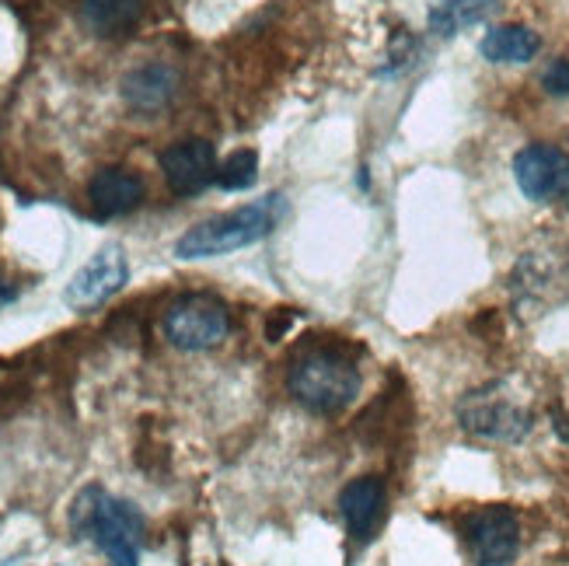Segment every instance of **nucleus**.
<instances>
[{
	"label": "nucleus",
	"instance_id": "f257e3e1",
	"mask_svg": "<svg viewBox=\"0 0 569 566\" xmlns=\"http://www.w3.org/2000/svg\"><path fill=\"white\" fill-rule=\"evenodd\" d=\"M70 528L102 553L109 566H140L147 522L130 500L112 497L102 486H84L70 504Z\"/></svg>",
	"mask_w": 569,
	"mask_h": 566
},
{
	"label": "nucleus",
	"instance_id": "f03ea898",
	"mask_svg": "<svg viewBox=\"0 0 569 566\" xmlns=\"http://www.w3.org/2000/svg\"><path fill=\"white\" fill-rule=\"evenodd\" d=\"M277 217H280V196H269V200L217 214L210 220H200V225L189 228L176 241V256L179 259H213V256L249 249V245L273 235Z\"/></svg>",
	"mask_w": 569,
	"mask_h": 566
},
{
	"label": "nucleus",
	"instance_id": "7ed1b4c3",
	"mask_svg": "<svg viewBox=\"0 0 569 566\" xmlns=\"http://www.w3.org/2000/svg\"><path fill=\"white\" fill-rule=\"evenodd\" d=\"M287 388L308 413L336 416L357 403L360 371L350 357L336 350H311L293 360V367L287 371Z\"/></svg>",
	"mask_w": 569,
	"mask_h": 566
},
{
	"label": "nucleus",
	"instance_id": "20e7f679",
	"mask_svg": "<svg viewBox=\"0 0 569 566\" xmlns=\"http://www.w3.org/2000/svg\"><path fill=\"white\" fill-rule=\"evenodd\" d=\"M458 424L465 434L497 445H517L535 427V409L517 396L510 381H489L472 388L458 403Z\"/></svg>",
	"mask_w": 569,
	"mask_h": 566
},
{
	"label": "nucleus",
	"instance_id": "39448f33",
	"mask_svg": "<svg viewBox=\"0 0 569 566\" xmlns=\"http://www.w3.org/2000/svg\"><path fill=\"white\" fill-rule=\"evenodd\" d=\"M161 329L171 347H179L186 354H203L228 339L231 311L213 294H182L179 301L168 305Z\"/></svg>",
	"mask_w": 569,
	"mask_h": 566
},
{
	"label": "nucleus",
	"instance_id": "423d86ee",
	"mask_svg": "<svg viewBox=\"0 0 569 566\" xmlns=\"http://www.w3.org/2000/svg\"><path fill=\"white\" fill-rule=\"evenodd\" d=\"M461 538L476 566H510L521 553V522L507 504H489L468 514Z\"/></svg>",
	"mask_w": 569,
	"mask_h": 566
},
{
	"label": "nucleus",
	"instance_id": "0eeeda50",
	"mask_svg": "<svg viewBox=\"0 0 569 566\" xmlns=\"http://www.w3.org/2000/svg\"><path fill=\"white\" fill-rule=\"evenodd\" d=\"M127 280H130V262L122 245H102L63 287V305L73 311H91L116 298L127 287Z\"/></svg>",
	"mask_w": 569,
	"mask_h": 566
},
{
	"label": "nucleus",
	"instance_id": "6e6552de",
	"mask_svg": "<svg viewBox=\"0 0 569 566\" xmlns=\"http://www.w3.org/2000/svg\"><path fill=\"white\" fill-rule=\"evenodd\" d=\"M217 151L203 137L176 140L161 151V176L176 196H196L217 182Z\"/></svg>",
	"mask_w": 569,
	"mask_h": 566
},
{
	"label": "nucleus",
	"instance_id": "1a4fd4ad",
	"mask_svg": "<svg viewBox=\"0 0 569 566\" xmlns=\"http://www.w3.org/2000/svg\"><path fill=\"white\" fill-rule=\"evenodd\" d=\"M513 179L535 203L556 200L569 182V158L552 143H528L513 158Z\"/></svg>",
	"mask_w": 569,
	"mask_h": 566
},
{
	"label": "nucleus",
	"instance_id": "9d476101",
	"mask_svg": "<svg viewBox=\"0 0 569 566\" xmlns=\"http://www.w3.org/2000/svg\"><path fill=\"white\" fill-rule=\"evenodd\" d=\"M179 88H182V73L171 63L154 60V63H143V67L130 70L119 85V95L133 112L154 116V112H164L171 102H176Z\"/></svg>",
	"mask_w": 569,
	"mask_h": 566
},
{
	"label": "nucleus",
	"instance_id": "9b49d317",
	"mask_svg": "<svg viewBox=\"0 0 569 566\" xmlns=\"http://www.w3.org/2000/svg\"><path fill=\"white\" fill-rule=\"evenodd\" d=\"M385 504H388V494L378 476H360L342 486L339 514L346 522V532H350V538H357L360 546H367L370 538L378 535L381 518H385Z\"/></svg>",
	"mask_w": 569,
	"mask_h": 566
},
{
	"label": "nucleus",
	"instance_id": "f8f14e48",
	"mask_svg": "<svg viewBox=\"0 0 569 566\" xmlns=\"http://www.w3.org/2000/svg\"><path fill=\"white\" fill-rule=\"evenodd\" d=\"M147 186L130 168H102L88 182V200L98 217H122L143 203Z\"/></svg>",
	"mask_w": 569,
	"mask_h": 566
},
{
	"label": "nucleus",
	"instance_id": "ddd939ff",
	"mask_svg": "<svg viewBox=\"0 0 569 566\" xmlns=\"http://www.w3.org/2000/svg\"><path fill=\"white\" fill-rule=\"evenodd\" d=\"M143 18V0H81V21L94 39H127Z\"/></svg>",
	"mask_w": 569,
	"mask_h": 566
},
{
	"label": "nucleus",
	"instance_id": "4468645a",
	"mask_svg": "<svg viewBox=\"0 0 569 566\" xmlns=\"http://www.w3.org/2000/svg\"><path fill=\"white\" fill-rule=\"evenodd\" d=\"M541 39L528 24H497L479 42V53L489 63H528L538 57Z\"/></svg>",
	"mask_w": 569,
	"mask_h": 566
},
{
	"label": "nucleus",
	"instance_id": "2eb2a0df",
	"mask_svg": "<svg viewBox=\"0 0 569 566\" xmlns=\"http://www.w3.org/2000/svg\"><path fill=\"white\" fill-rule=\"evenodd\" d=\"M492 11H497V0H437L430 8V32L440 36V39H451L465 29H472V24L486 21Z\"/></svg>",
	"mask_w": 569,
	"mask_h": 566
},
{
	"label": "nucleus",
	"instance_id": "dca6fc26",
	"mask_svg": "<svg viewBox=\"0 0 569 566\" xmlns=\"http://www.w3.org/2000/svg\"><path fill=\"white\" fill-rule=\"evenodd\" d=\"M259 182V155L256 151H234L224 165L217 168V186L228 189V192H241V189H252Z\"/></svg>",
	"mask_w": 569,
	"mask_h": 566
},
{
	"label": "nucleus",
	"instance_id": "f3484780",
	"mask_svg": "<svg viewBox=\"0 0 569 566\" xmlns=\"http://www.w3.org/2000/svg\"><path fill=\"white\" fill-rule=\"evenodd\" d=\"M541 88H546L549 95H556V98H566L569 95V57L549 63V70L541 73Z\"/></svg>",
	"mask_w": 569,
	"mask_h": 566
},
{
	"label": "nucleus",
	"instance_id": "a211bd4d",
	"mask_svg": "<svg viewBox=\"0 0 569 566\" xmlns=\"http://www.w3.org/2000/svg\"><path fill=\"white\" fill-rule=\"evenodd\" d=\"M11 301H18V287L0 274V308H8Z\"/></svg>",
	"mask_w": 569,
	"mask_h": 566
},
{
	"label": "nucleus",
	"instance_id": "6ab92c4d",
	"mask_svg": "<svg viewBox=\"0 0 569 566\" xmlns=\"http://www.w3.org/2000/svg\"><path fill=\"white\" fill-rule=\"evenodd\" d=\"M552 420H556V424H552V427H556V434H559V437L566 440V445H569V413H552Z\"/></svg>",
	"mask_w": 569,
	"mask_h": 566
},
{
	"label": "nucleus",
	"instance_id": "aec40b11",
	"mask_svg": "<svg viewBox=\"0 0 569 566\" xmlns=\"http://www.w3.org/2000/svg\"><path fill=\"white\" fill-rule=\"evenodd\" d=\"M0 566H32V563H29V556H11V559H4Z\"/></svg>",
	"mask_w": 569,
	"mask_h": 566
},
{
	"label": "nucleus",
	"instance_id": "412c9836",
	"mask_svg": "<svg viewBox=\"0 0 569 566\" xmlns=\"http://www.w3.org/2000/svg\"><path fill=\"white\" fill-rule=\"evenodd\" d=\"M566 203H569V182H566Z\"/></svg>",
	"mask_w": 569,
	"mask_h": 566
}]
</instances>
